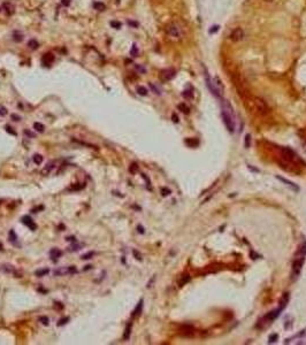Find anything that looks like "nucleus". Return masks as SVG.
<instances>
[{
	"instance_id": "a211bd4d",
	"label": "nucleus",
	"mask_w": 306,
	"mask_h": 345,
	"mask_svg": "<svg viewBox=\"0 0 306 345\" xmlns=\"http://www.w3.org/2000/svg\"><path fill=\"white\" fill-rule=\"evenodd\" d=\"M131 322L127 326V328H126V331H124V335H123V339L124 341H128L129 339V337H130V332H131Z\"/></svg>"
},
{
	"instance_id": "4d7b16f0",
	"label": "nucleus",
	"mask_w": 306,
	"mask_h": 345,
	"mask_svg": "<svg viewBox=\"0 0 306 345\" xmlns=\"http://www.w3.org/2000/svg\"><path fill=\"white\" fill-rule=\"evenodd\" d=\"M138 231L141 232V234H144V228L142 226H138Z\"/></svg>"
},
{
	"instance_id": "9d476101",
	"label": "nucleus",
	"mask_w": 306,
	"mask_h": 345,
	"mask_svg": "<svg viewBox=\"0 0 306 345\" xmlns=\"http://www.w3.org/2000/svg\"><path fill=\"white\" fill-rule=\"evenodd\" d=\"M180 331H181V334L183 336H186V337H191L195 334V330H193V328L191 326H184V327H182Z\"/></svg>"
},
{
	"instance_id": "393cba45",
	"label": "nucleus",
	"mask_w": 306,
	"mask_h": 345,
	"mask_svg": "<svg viewBox=\"0 0 306 345\" xmlns=\"http://www.w3.org/2000/svg\"><path fill=\"white\" fill-rule=\"evenodd\" d=\"M54 162L53 161H51V162H49L47 165H46V167L44 168V170H43V174H47V172H50L52 169H54Z\"/></svg>"
},
{
	"instance_id": "a19ab883",
	"label": "nucleus",
	"mask_w": 306,
	"mask_h": 345,
	"mask_svg": "<svg viewBox=\"0 0 306 345\" xmlns=\"http://www.w3.org/2000/svg\"><path fill=\"white\" fill-rule=\"evenodd\" d=\"M54 308H56V309H59V311H61V309H63V304H61V303H59V302H54Z\"/></svg>"
},
{
	"instance_id": "bb28decb",
	"label": "nucleus",
	"mask_w": 306,
	"mask_h": 345,
	"mask_svg": "<svg viewBox=\"0 0 306 345\" xmlns=\"http://www.w3.org/2000/svg\"><path fill=\"white\" fill-rule=\"evenodd\" d=\"M43 160H44V158H43L41 154H35V155H34V162H35L36 165H41Z\"/></svg>"
},
{
	"instance_id": "c03bdc74",
	"label": "nucleus",
	"mask_w": 306,
	"mask_h": 345,
	"mask_svg": "<svg viewBox=\"0 0 306 345\" xmlns=\"http://www.w3.org/2000/svg\"><path fill=\"white\" fill-rule=\"evenodd\" d=\"M133 255H135V258H136V259H137V260H139V261H142V255H141V254H139V252H137V251H136V250H133Z\"/></svg>"
},
{
	"instance_id": "c9c22d12",
	"label": "nucleus",
	"mask_w": 306,
	"mask_h": 345,
	"mask_svg": "<svg viewBox=\"0 0 306 345\" xmlns=\"http://www.w3.org/2000/svg\"><path fill=\"white\" fill-rule=\"evenodd\" d=\"M279 338V335L277 334H273V335H270L269 336V338H268V342L269 343H274V342H276V339Z\"/></svg>"
},
{
	"instance_id": "f704fd0d",
	"label": "nucleus",
	"mask_w": 306,
	"mask_h": 345,
	"mask_svg": "<svg viewBox=\"0 0 306 345\" xmlns=\"http://www.w3.org/2000/svg\"><path fill=\"white\" fill-rule=\"evenodd\" d=\"M94 254H96L94 252H88V253H85V254L82 255V259H83V260H89V259L92 258Z\"/></svg>"
},
{
	"instance_id": "5fc2aeb1",
	"label": "nucleus",
	"mask_w": 306,
	"mask_h": 345,
	"mask_svg": "<svg viewBox=\"0 0 306 345\" xmlns=\"http://www.w3.org/2000/svg\"><path fill=\"white\" fill-rule=\"evenodd\" d=\"M128 24H130V26H133V27H138V23L133 22V21H128Z\"/></svg>"
},
{
	"instance_id": "79ce46f5",
	"label": "nucleus",
	"mask_w": 306,
	"mask_h": 345,
	"mask_svg": "<svg viewBox=\"0 0 306 345\" xmlns=\"http://www.w3.org/2000/svg\"><path fill=\"white\" fill-rule=\"evenodd\" d=\"M130 54L133 55V56H137V54H138V50H137V46L133 44V48H131V52H130Z\"/></svg>"
},
{
	"instance_id": "72a5a7b5",
	"label": "nucleus",
	"mask_w": 306,
	"mask_h": 345,
	"mask_svg": "<svg viewBox=\"0 0 306 345\" xmlns=\"http://www.w3.org/2000/svg\"><path fill=\"white\" fill-rule=\"evenodd\" d=\"M109 24H111V27L114 28V29H120L121 26H122L121 22H119V21H111Z\"/></svg>"
},
{
	"instance_id": "c85d7f7f",
	"label": "nucleus",
	"mask_w": 306,
	"mask_h": 345,
	"mask_svg": "<svg viewBox=\"0 0 306 345\" xmlns=\"http://www.w3.org/2000/svg\"><path fill=\"white\" fill-rule=\"evenodd\" d=\"M13 39L15 40V41H17V43H20V41H22V40H23V35H22V34H20V32H14Z\"/></svg>"
},
{
	"instance_id": "ddd939ff",
	"label": "nucleus",
	"mask_w": 306,
	"mask_h": 345,
	"mask_svg": "<svg viewBox=\"0 0 306 345\" xmlns=\"http://www.w3.org/2000/svg\"><path fill=\"white\" fill-rule=\"evenodd\" d=\"M143 303H144V300H143V299H141V300H139V303H138V304H137V306H136L135 311H133V316H138V315L142 313V309H143Z\"/></svg>"
},
{
	"instance_id": "bf43d9fd",
	"label": "nucleus",
	"mask_w": 306,
	"mask_h": 345,
	"mask_svg": "<svg viewBox=\"0 0 306 345\" xmlns=\"http://www.w3.org/2000/svg\"><path fill=\"white\" fill-rule=\"evenodd\" d=\"M265 1H267V2H272L273 0H265Z\"/></svg>"
},
{
	"instance_id": "e433bc0d",
	"label": "nucleus",
	"mask_w": 306,
	"mask_h": 345,
	"mask_svg": "<svg viewBox=\"0 0 306 345\" xmlns=\"http://www.w3.org/2000/svg\"><path fill=\"white\" fill-rule=\"evenodd\" d=\"M244 145H245L246 148H249L250 145H251V136H250V135H246V136H245V144H244Z\"/></svg>"
},
{
	"instance_id": "1a4fd4ad",
	"label": "nucleus",
	"mask_w": 306,
	"mask_h": 345,
	"mask_svg": "<svg viewBox=\"0 0 306 345\" xmlns=\"http://www.w3.org/2000/svg\"><path fill=\"white\" fill-rule=\"evenodd\" d=\"M54 61V56L51 53L44 54L43 58H41V63L44 66H51Z\"/></svg>"
},
{
	"instance_id": "13d9d810",
	"label": "nucleus",
	"mask_w": 306,
	"mask_h": 345,
	"mask_svg": "<svg viewBox=\"0 0 306 345\" xmlns=\"http://www.w3.org/2000/svg\"><path fill=\"white\" fill-rule=\"evenodd\" d=\"M91 267H92V266H90V265L85 266V268H84V270H88V269H90V268H91Z\"/></svg>"
},
{
	"instance_id": "9b49d317",
	"label": "nucleus",
	"mask_w": 306,
	"mask_h": 345,
	"mask_svg": "<svg viewBox=\"0 0 306 345\" xmlns=\"http://www.w3.org/2000/svg\"><path fill=\"white\" fill-rule=\"evenodd\" d=\"M276 178H277V180H280L281 182H283L284 184H287L288 186H290L293 191H296V192H297V191H299V186L297 185V184H295V183H292L291 181H288V180H285V178H283V177H281V176H276Z\"/></svg>"
},
{
	"instance_id": "58836bf2",
	"label": "nucleus",
	"mask_w": 306,
	"mask_h": 345,
	"mask_svg": "<svg viewBox=\"0 0 306 345\" xmlns=\"http://www.w3.org/2000/svg\"><path fill=\"white\" fill-rule=\"evenodd\" d=\"M161 195H162L163 197H167V196L170 195V190L167 189V187H162V189H161Z\"/></svg>"
},
{
	"instance_id": "680f3d73",
	"label": "nucleus",
	"mask_w": 306,
	"mask_h": 345,
	"mask_svg": "<svg viewBox=\"0 0 306 345\" xmlns=\"http://www.w3.org/2000/svg\"><path fill=\"white\" fill-rule=\"evenodd\" d=\"M1 249H2V244L0 243V250H1Z\"/></svg>"
},
{
	"instance_id": "4be33fe9",
	"label": "nucleus",
	"mask_w": 306,
	"mask_h": 345,
	"mask_svg": "<svg viewBox=\"0 0 306 345\" xmlns=\"http://www.w3.org/2000/svg\"><path fill=\"white\" fill-rule=\"evenodd\" d=\"M0 270L5 272V273H14V268L13 266L11 265H2L0 267Z\"/></svg>"
},
{
	"instance_id": "f8f14e48",
	"label": "nucleus",
	"mask_w": 306,
	"mask_h": 345,
	"mask_svg": "<svg viewBox=\"0 0 306 345\" xmlns=\"http://www.w3.org/2000/svg\"><path fill=\"white\" fill-rule=\"evenodd\" d=\"M288 302H289V293L285 292V293L282 296L281 300H280V308H281L282 311L285 308V306H287V304H288Z\"/></svg>"
},
{
	"instance_id": "4c0bfd02",
	"label": "nucleus",
	"mask_w": 306,
	"mask_h": 345,
	"mask_svg": "<svg viewBox=\"0 0 306 345\" xmlns=\"http://www.w3.org/2000/svg\"><path fill=\"white\" fill-rule=\"evenodd\" d=\"M83 187H85V184H77V185L71 186L70 190H73V191H78V190H82Z\"/></svg>"
},
{
	"instance_id": "37998d69",
	"label": "nucleus",
	"mask_w": 306,
	"mask_h": 345,
	"mask_svg": "<svg viewBox=\"0 0 306 345\" xmlns=\"http://www.w3.org/2000/svg\"><path fill=\"white\" fill-rule=\"evenodd\" d=\"M7 114V109L4 106H0V116H5Z\"/></svg>"
},
{
	"instance_id": "2f4dec72",
	"label": "nucleus",
	"mask_w": 306,
	"mask_h": 345,
	"mask_svg": "<svg viewBox=\"0 0 306 345\" xmlns=\"http://www.w3.org/2000/svg\"><path fill=\"white\" fill-rule=\"evenodd\" d=\"M38 321H39L40 323H43L44 326H49V323H50V320H49L47 316H39Z\"/></svg>"
},
{
	"instance_id": "473e14b6",
	"label": "nucleus",
	"mask_w": 306,
	"mask_h": 345,
	"mask_svg": "<svg viewBox=\"0 0 306 345\" xmlns=\"http://www.w3.org/2000/svg\"><path fill=\"white\" fill-rule=\"evenodd\" d=\"M70 319H69V316H66V318H62L59 320V322H58V326L59 327H61V326H63V324H66V323H68V321H69Z\"/></svg>"
},
{
	"instance_id": "6e6552de",
	"label": "nucleus",
	"mask_w": 306,
	"mask_h": 345,
	"mask_svg": "<svg viewBox=\"0 0 306 345\" xmlns=\"http://www.w3.org/2000/svg\"><path fill=\"white\" fill-rule=\"evenodd\" d=\"M21 221H22V223L24 225V226H27L30 230H32V231H35L36 229H37V225L34 222V220L30 217V216H28V215H24V216H22V219H21Z\"/></svg>"
},
{
	"instance_id": "4468645a",
	"label": "nucleus",
	"mask_w": 306,
	"mask_h": 345,
	"mask_svg": "<svg viewBox=\"0 0 306 345\" xmlns=\"http://www.w3.org/2000/svg\"><path fill=\"white\" fill-rule=\"evenodd\" d=\"M50 255H51V259L52 260H56L58 258H60L61 255H62V251H60L59 249H52L51 251H50Z\"/></svg>"
},
{
	"instance_id": "09e8293b",
	"label": "nucleus",
	"mask_w": 306,
	"mask_h": 345,
	"mask_svg": "<svg viewBox=\"0 0 306 345\" xmlns=\"http://www.w3.org/2000/svg\"><path fill=\"white\" fill-rule=\"evenodd\" d=\"M66 239L68 240V242H73V243L76 242V237H75V236H68Z\"/></svg>"
},
{
	"instance_id": "6ab92c4d",
	"label": "nucleus",
	"mask_w": 306,
	"mask_h": 345,
	"mask_svg": "<svg viewBox=\"0 0 306 345\" xmlns=\"http://www.w3.org/2000/svg\"><path fill=\"white\" fill-rule=\"evenodd\" d=\"M80 249H82V245L75 242L73 245H70V246L68 247V251H69V252H76V251H78Z\"/></svg>"
},
{
	"instance_id": "6e6d98bb",
	"label": "nucleus",
	"mask_w": 306,
	"mask_h": 345,
	"mask_svg": "<svg viewBox=\"0 0 306 345\" xmlns=\"http://www.w3.org/2000/svg\"><path fill=\"white\" fill-rule=\"evenodd\" d=\"M70 4V0H62V5L63 6H68Z\"/></svg>"
},
{
	"instance_id": "39448f33",
	"label": "nucleus",
	"mask_w": 306,
	"mask_h": 345,
	"mask_svg": "<svg viewBox=\"0 0 306 345\" xmlns=\"http://www.w3.org/2000/svg\"><path fill=\"white\" fill-rule=\"evenodd\" d=\"M253 104H254V107L257 108V110H259L260 114H267L269 112V108L267 106L266 101H264L262 99L258 98V97H254L253 98Z\"/></svg>"
},
{
	"instance_id": "8fccbe9b",
	"label": "nucleus",
	"mask_w": 306,
	"mask_h": 345,
	"mask_svg": "<svg viewBox=\"0 0 306 345\" xmlns=\"http://www.w3.org/2000/svg\"><path fill=\"white\" fill-rule=\"evenodd\" d=\"M142 177H143V178H144V180L146 181V182H147V186L150 187V185H151V182H150V180H148V178H147L146 176H145V174H142Z\"/></svg>"
},
{
	"instance_id": "dca6fc26",
	"label": "nucleus",
	"mask_w": 306,
	"mask_h": 345,
	"mask_svg": "<svg viewBox=\"0 0 306 345\" xmlns=\"http://www.w3.org/2000/svg\"><path fill=\"white\" fill-rule=\"evenodd\" d=\"M8 239H9V242L13 243V244H16V243H17V236H16V234H15V231H14L13 229L9 230V232H8Z\"/></svg>"
},
{
	"instance_id": "412c9836",
	"label": "nucleus",
	"mask_w": 306,
	"mask_h": 345,
	"mask_svg": "<svg viewBox=\"0 0 306 345\" xmlns=\"http://www.w3.org/2000/svg\"><path fill=\"white\" fill-rule=\"evenodd\" d=\"M34 128H35V130L38 131V133H44V130H45L44 124H41L40 122H35V123H34Z\"/></svg>"
},
{
	"instance_id": "603ef678",
	"label": "nucleus",
	"mask_w": 306,
	"mask_h": 345,
	"mask_svg": "<svg viewBox=\"0 0 306 345\" xmlns=\"http://www.w3.org/2000/svg\"><path fill=\"white\" fill-rule=\"evenodd\" d=\"M183 97H186V98H191V97H192V94L190 93V91H184V93H183Z\"/></svg>"
},
{
	"instance_id": "20e7f679",
	"label": "nucleus",
	"mask_w": 306,
	"mask_h": 345,
	"mask_svg": "<svg viewBox=\"0 0 306 345\" xmlns=\"http://www.w3.org/2000/svg\"><path fill=\"white\" fill-rule=\"evenodd\" d=\"M77 273V268L75 266H69V267H61L58 268L53 272L54 276H65V275H73Z\"/></svg>"
},
{
	"instance_id": "aec40b11",
	"label": "nucleus",
	"mask_w": 306,
	"mask_h": 345,
	"mask_svg": "<svg viewBox=\"0 0 306 345\" xmlns=\"http://www.w3.org/2000/svg\"><path fill=\"white\" fill-rule=\"evenodd\" d=\"M38 41L36 39H31L29 40V43H28V46H29V48L30 50H37L38 48Z\"/></svg>"
},
{
	"instance_id": "a18cd8bd",
	"label": "nucleus",
	"mask_w": 306,
	"mask_h": 345,
	"mask_svg": "<svg viewBox=\"0 0 306 345\" xmlns=\"http://www.w3.org/2000/svg\"><path fill=\"white\" fill-rule=\"evenodd\" d=\"M23 133H24L26 136H28L29 138H35V133H32L31 131H29V130H24Z\"/></svg>"
},
{
	"instance_id": "7ed1b4c3",
	"label": "nucleus",
	"mask_w": 306,
	"mask_h": 345,
	"mask_svg": "<svg viewBox=\"0 0 306 345\" xmlns=\"http://www.w3.org/2000/svg\"><path fill=\"white\" fill-rule=\"evenodd\" d=\"M281 154H282V158L284 159V162H289V163H293V165L297 163V162H300V163L304 165L303 160L300 159L289 147H282L281 148Z\"/></svg>"
},
{
	"instance_id": "49530a36",
	"label": "nucleus",
	"mask_w": 306,
	"mask_h": 345,
	"mask_svg": "<svg viewBox=\"0 0 306 345\" xmlns=\"http://www.w3.org/2000/svg\"><path fill=\"white\" fill-rule=\"evenodd\" d=\"M11 119L13 120V121H21V116L17 115V114H12L11 115Z\"/></svg>"
},
{
	"instance_id": "de8ad7c7",
	"label": "nucleus",
	"mask_w": 306,
	"mask_h": 345,
	"mask_svg": "<svg viewBox=\"0 0 306 345\" xmlns=\"http://www.w3.org/2000/svg\"><path fill=\"white\" fill-rule=\"evenodd\" d=\"M150 88H151L152 90H153V92H154V93H157V94H160V91L158 90V89H157V88H155V86H154V85H153V84H152V83H150Z\"/></svg>"
},
{
	"instance_id": "ea45409f",
	"label": "nucleus",
	"mask_w": 306,
	"mask_h": 345,
	"mask_svg": "<svg viewBox=\"0 0 306 345\" xmlns=\"http://www.w3.org/2000/svg\"><path fill=\"white\" fill-rule=\"evenodd\" d=\"M5 129H6V131H7V133H11V135H13V136H16V135H17V133H16V131H14L13 128H12V127H9V125H6V127H5Z\"/></svg>"
},
{
	"instance_id": "2eb2a0df",
	"label": "nucleus",
	"mask_w": 306,
	"mask_h": 345,
	"mask_svg": "<svg viewBox=\"0 0 306 345\" xmlns=\"http://www.w3.org/2000/svg\"><path fill=\"white\" fill-rule=\"evenodd\" d=\"M49 273H50V269L49 268H41V269H38V270L35 272V275L38 276V277H43V276L47 275Z\"/></svg>"
},
{
	"instance_id": "052dcab7",
	"label": "nucleus",
	"mask_w": 306,
	"mask_h": 345,
	"mask_svg": "<svg viewBox=\"0 0 306 345\" xmlns=\"http://www.w3.org/2000/svg\"><path fill=\"white\" fill-rule=\"evenodd\" d=\"M304 150H305V152H306V143L304 144Z\"/></svg>"
},
{
	"instance_id": "f03ea898",
	"label": "nucleus",
	"mask_w": 306,
	"mask_h": 345,
	"mask_svg": "<svg viewBox=\"0 0 306 345\" xmlns=\"http://www.w3.org/2000/svg\"><path fill=\"white\" fill-rule=\"evenodd\" d=\"M167 35L173 38V39H182V37L184 36L183 29L182 27L177 23V22H172L167 26Z\"/></svg>"
},
{
	"instance_id": "a878e982",
	"label": "nucleus",
	"mask_w": 306,
	"mask_h": 345,
	"mask_svg": "<svg viewBox=\"0 0 306 345\" xmlns=\"http://www.w3.org/2000/svg\"><path fill=\"white\" fill-rule=\"evenodd\" d=\"M138 172V163L137 162H133L130 166H129V172L130 174H136V172Z\"/></svg>"
},
{
	"instance_id": "3c124183",
	"label": "nucleus",
	"mask_w": 306,
	"mask_h": 345,
	"mask_svg": "<svg viewBox=\"0 0 306 345\" xmlns=\"http://www.w3.org/2000/svg\"><path fill=\"white\" fill-rule=\"evenodd\" d=\"M172 119H173V122H175V123H177V122H178V116H177L175 113H174L173 115H172Z\"/></svg>"
},
{
	"instance_id": "7c9ffc66",
	"label": "nucleus",
	"mask_w": 306,
	"mask_h": 345,
	"mask_svg": "<svg viewBox=\"0 0 306 345\" xmlns=\"http://www.w3.org/2000/svg\"><path fill=\"white\" fill-rule=\"evenodd\" d=\"M178 109H180L182 113H184V114H188V113H189V107L186 106L185 104H180V105H178Z\"/></svg>"
},
{
	"instance_id": "864d4df0",
	"label": "nucleus",
	"mask_w": 306,
	"mask_h": 345,
	"mask_svg": "<svg viewBox=\"0 0 306 345\" xmlns=\"http://www.w3.org/2000/svg\"><path fill=\"white\" fill-rule=\"evenodd\" d=\"M218 30H219V27H218V26H215V27H212V29H210V32H211V34H213V32L218 31Z\"/></svg>"
},
{
	"instance_id": "cd10ccee",
	"label": "nucleus",
	"mask_w": 306,
	"mask_h": 345,
	"mask_svg": "<svg viewBox=\"0 0 306 345\" xmlns=\"http://www.w3.org/2000/svg\"><path fill=\"white\" fill-rule=\"evenodd\" d=\"M190 281V276L189 275H183L182 277H181V279H180V282H178V284H180V287H183L185 283H188Z\"/></svg>"
},
{
	"instance_id": "f3484780",
	"label": "nucleus",
	"mask_w": 306,
	"mask_h": 345,
	"mask_svg": "<svg viewBox=\"0 0 306 345\" xmlns=\"http://www.w3.org/2000/svg\"><path fill=\"white\" fill-rule=\"evenodd\" d=\"M185 144L190 147H196L199 144V142L196 138H188V139H185Z\"/></svg>"
},
{
	"instance_id": "b1692460",
	"label": "nucleus",
	"mask_w": 306,
	"mask_h": 345,
	"mask_svg": "<svg viewBox=\"0 0 306 345\" xmlns=\"http://www.w3.org/2000/svg\"><path fill=\"white\" fill-rule=\"evenodd\" d=\"M4 8L6 9V13L7 14H13L14 13V6L12 5V4H7V2H5V4H4Z\"/></svg>"
},
{
	"instance_id": "c756f323",
	"label": "nucleus",
	"mask_w": 306,
	"mask_h": 345,
	"mask_svg": "<svg viewBox=\"0 0 306 345\" xmlns=\"http://www.w3.org/2000/svg\"><path fill=\"white\" fill-rule=\"evenodd\" d=\"M137 93L141 94V96H146L147 89L146 88H144V86H138V88H137Z\"/></svg>"
},
{
	"instance_id": "0eeeda50",
	"label": "nucleus",
	"mask_w": 306,
	"mask_h": 345,
	"mask_svg": "<svg viewBox=\"0 0 306 345\" xmlns=\"http://www.w3.org/2000/svg\"><path fill=\"white\" fill-rule=\"evenodd\" d=\"M229 37H230V39L233 40V41H240V40L243 39V37H244V31L240 28H236V29H234L231 31V34H230Z\"/></svg>"
},
{
	"instance_id": "5701e85b",
	"label": "nucleus",
	"mask_w": 306,
	"mask_h": 345,
	"mask_svg": "<svg viewBox=\"0 0 306 345\" xmlns=\"http://www.w3.org/2000/svg\"><path fill=\"white\" fill-rule=\"evenodd\" d=\"M93 7H94V9H97V11H101V12L106 9V6H105L104 2H94V4H93Z\"/></svg>"
},
{
	"instance_id": "f257e3e1",
	"label": "nucleus",
	"mask_w": 306,
	"mask_h": 345,
	"mask_svg": "<svg viewBox=\"0 0 306 345\" xmlns=\"http://www.w3.org/2000/svg\"><path fill=\"white\" fill-rule=\"evenodd\" d=\"M306 259V242H304L300 247L298 249V251L296 253V257H295V261L292 264V276L293 279L298 277V275L300 274V270H302V267L304 265V261Z\"/></svg>"
},
{
	"instance_id": "423d86ee",
	"label": "nucleus",
	"mask_w": 306,
	"mask_h": 345,
	"mask_svg": "<svg viewBox=\"0 0 306 345\" xmlns=\"http://www.w3.org/2000/svg\"><path fill=\"white\" fill-rule=\"evenodd\" d=\"M175 69L173 68H168V69H163L161 73H160V80L162 82H167V81H170L172 78L175 77Z\"/></svg>"
}]
</instances>
